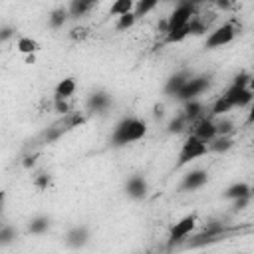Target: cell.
<instances>
[{"label": "cell", "instance_id": "22", "mask_svg": "<svg viewBox=\"0 0 254 254\" xmlns=\"http://www.w3.org/2000/svg\"><path fill=\"white\" fill-rule=\"evenodd\" d=\"M208 143H210V145H208L206 149H210V151H214V153H224V151H228V149L234 145V141H232L230 135L216 137V139H212V141H208Z\"/></svg>", "mask_w": 254, "mask_h": 254}, {"label": "cell", "instance_id": "39", "mask_svg": "<svg viewBox=\"0 0 254 254\" xmlns=\"http://www.w3.org/2000/svg\"><path fill=\"white\" fill-rule=\"evenodd\" d=\"M250 198H252V196H242V198H234L232 210H234V212H238V210H244V208H246V204L250 202Z\"/></svg>", "mask_w": 254, "mask_h": 254}, {"label": "cell", "instance_id": "26", "mask_svg": "<svg viewBox=\"0 0 254 254\" xmlns=\"http://www.w3.org/2000/svg\"><path fill=\"white\" fill-rule=\"evenodd\" d=\"M187 36H189V24H185V26H181V28H177V30L169 32V34L165 36V44H175V42H181V40H185Z\"/></svg>", "mask_w": 254, "mask_h": 254}, {"label": "cell", "instance_id": "8", "mask_svg": "<svg viewBox=\"0 0 254 254\" xmlns=\"http://www.w3.org/2000/svg\"><path fill=\"white\" fill-rule=\"evenodd\" d=\"M187 131H189L192 137H196L198 141H202V143H208V141H212V139L216 137V129H214L212 117H204V119H198V121L190 123V125L187 127Z\"/></svg>", "mask_w": 254, "mask_h": 254}, {"label": "cell", "instance_id": "5", "mask_svg": "<svg viewBox=\"0 0 254 254\" xmlns=\"http://www.w3.org/2000/svg\"><path fill=\"white\" fill-rule=\"evenodd\" d=\"M192 16H196V4H194V2L181 0L179 6L173 10V14L167 18V22H169V32H173V30H177V28L189 24V20H190ZM169 32H167V34H169ZM167 34H165V36H167Z\"/></svg>", "mask_w": 254, "mask_h": 254}, {"label": "cell", "instance_id": "12", "mask_svg": "<svg viewBox=\"0 0 254 254\" xmlns=\"http://www.w3.org/2000/svg\"><path fill=\"white\" fill-rule=\"evenodd\" d=\"M192 77V71H189V69H181V71H177L175 75H171L169 79H167V83H165V95H171V97H175L179 91H181V87L189 81Z\"/></svg>", "mask_w": 254, "mask_h": 254}, {"label": "cell", "instance_id": "38", "mask_svg": "<svg viewBox=\"0 0 254 254\" xmlns=\"http://www.w3.org/2000/svg\"><path fill=\"white\" fill-rule=\"evenodd\" d=\"M14 34H16V28L14 26H2L0 28V44H4L6 40H10Z\"/></svg>", "mask_w": 254, "mask_h": 254}, {"label": "cell", "instance_id": "25", "mask_svg": "<svg viewBox=\"0 0 254 254\" xmlns=\"http://www.w3.org/2000/svg\"><path fill=\"white\" fill-rule=\"evenodd\" d=\"M187 127H189V123H187V119H185V115H183V111H181L177 117H173V119H171V123H169V127H167V131H169V133L179 135V133L187 131Z\"/></svg>", "mask_w": 254, "mask_h": 254}, {"label": "cell", "instance_id": "14", "mask_svg": "<svg viewBox=\"0 0 254 254\" xmlns=\"http://www.w3.org/2000/svg\"><path fill=\"white\" fill-rule=\"evenodd\" d=\"M93 6H95L93 0H71V2L65 6V8H67V18L77 20V18L85 16Z\"/></svg>", "mask_w": 254, "mask_h": 254}, {"label": "cell", "instance_id": "44", "mask_svg": "<svg viewBox=\"0 0 254 254\" xmlns=\"http://www.w3.org/2000/svg\"><path fill=\"white\" fill-rule=\"evenodd\" d=\"M34 62H36V56H34V54L26 56V64H34Z\"/></svg>", "mask_w": 254, "mask_h": 254}, {"label": "cell", "instance_id": "7", "mask_svg": "<svg viewBox=\"0 0 254 254\" xmlns=\"http://www.w3.org/2000/svg\"><path fill=\"white\" fill-rule=\"evenodd\" d=\"M208 149H206V143H202V141H198L196 137H189L187 141H185V145H183V149H181V153H179V161H177V169L179 167H183L185 163H189V161H192V159H196V157H200V155H204Z\"/></svg>", "mask_w": 254, "mask_h": 254}, {"label": "cell", "instance_id": "36", "mask_svg": "<svg viewBox=\"0 0 254 254\" xmlns=\"http://www.w3.org/2000/svg\"><path fill=\"white\" fill-rule=\"evenodd\" d=\"M54 109H56L60 115H67V113H71V105H69L65 99H56V97H54Z\"/></svg>", "mask_w": 254, "mask_h": 254}, {"label": "cell", "instance_id": "13", "mask_svg": "<svg viewBox=\"0 0 254 254\" xmlns=\"http://www.w3.org/2000/svg\"><path fill=\"white\" fill-rule=\"evenodd\" d=\"M147 181H145V177L143 175H133V177H129V181H127V185H125V190H127V194L131 196V198H135V200H141V198H145L147 196Z\"/></svg>", "mask_w": 254, "mask_h": 254}, {"label": "cell", "instance_id": "35", "mask_svg": "<svg viewBox=\"0 0 254 254\" xmlns=\"http://www.w3.org/2000/svg\"><path fill=\"white\" fill-rule=\"evenodd\" d=\"M250 101H252V89L248 87V89H242L238 93V97L234 99V107H246Z\"/></svg>", "mask_w": 254, "mask_h": 254}, {"label": "cell", "instance_id": "3", "mask_svg": "<svg viewBox=\"0 0 254 254\" xmlns=\"http://www.w3.org/2000/svg\"><path fill=\"white\" fill-rule=\"evenodd\" d=\"M238 32H240V24L236 20L222 24L220 28H216L214 32H210V36L204 42V50H214V48H220L224 44H230Z\"/></svg>", "mask_w": 254, "mask_h": 254}, {"label": "cell", "instance_id": "6", "mask_svg": "<svg viewBox=\"0 0 254 254\" xmlns=\"http://www.w3.org/2000/svg\"><path fill=\"white\" fill-rule=\"evenodd\" d=\"M210 85V75H192L183 87H181V91L175 95L179 101H190V99H194L196 95H200L202 91H206V87Z\"/></svg>", "mask_w": 254, "mask_h": 254}, {"label": "cell", "instance_id": "20", "mask_svg": "<svg viewBox=\"0 0 254 254\" xmlns=\"http://www.w3.org/2000/svg\"><path fill=\"white\" fill-rule=\"evenodd\" d=\"M75 91V81H73V77H65V79H62L58 85H56V99H65V97H69L71 93Z\"/></svg>", "mask_w": 254, "mask_h": 254}, {"label": "cell", "instance_id": "23", "mask_svg": "<svg viewBox=\"0 0 254 254\" xmlns=\"http://www.w3.org/2000/svg\"><path fill=\"white\" fill-rule=\"evenodd\" d=\"M16 48H18V52H22V54L30 56V54H36V52L40 50V44H38L36 40H32V38H26V36H22V38L18 40Z\"/></svg>", "mask_w": 254, "mask_h": 254}, {"label": "cell", "instance_id": "29", "mask_svg": "<svg viewBox=\"0 0 254 254\" xmlns=\"http://www.w3.org/2000/svg\"><path fill=\"white\" fill-rule=\"evenodd\" d=\"M232 109V103L228 101V99H224V97H218L216 101H214V105L210 107V117L212 115H222V113H228Z\"/></svg>", "mask_w": 254, "mask_h": 254}, {"label": "cell", "instance_id": "11", "mask_svg": "<svg viewBox=\"0 0 254 254\" xmlns=\"http://www.w3.org/2000/svg\"><path fill=\"white\" fill-rule=\"evenodd\" d=\"M65 244L69 246V248H83L87 242H89V228L85 226V224H77V226H73V228H69L67 230V234H65Z\"/></svg>", "mask_w": 254, "mask_h": 254}, {"label": "cell", "instance_id": "15", "mask_svg": "<svg viewBox=\"0 0 254 254\" xmlns=\"http://www.w3.org/2000/svg\"><path fill=\"white\" fill-rule=\"evenodd\" d=\"M65 131H64V127L60 125V123H54L52 127H48V129H44L40 135H38V139H36V143L38 145H50V143H54V141H58L62 135H64Z\"/></svg>", "mask_w": 254, "mask_h": 254}, {"label": "cell", "instance_id": "31", "mask_svg": "<svg viewBox=\"0 0 254 254\" xmlns=\"http://www.w3.org/2000/svg\"><path fill=\"white\" fill-rule=\"evenodd\" d=\"M214 129H216V137H224L234 131V123L230 119H220L218 123H214Z\"/></svg>", "mask_w": 254, "mask_h": 254}, {"label": "cell", "instance_id": "2", "mask_svg": "<svg viewBox=\"0 0 254 254\" xmlns=\"http://www.w3.org/2000/svg\"><path fill=\"white\" fill-rule=\"evenodd\" d=\"M145 133H147L145 121H141V119H137V117H125V119H121V121L115 125L109 143H111L113 147H123V145H127V143L139 141Z\"/></svg>", "mask_w": 254, "mask_h": 254}, {"label": "cell", "instance_id": "24", "mask_svg": "<svg viewBox=\"0 0 254 254\" xmlns=\"http://www.w3.org/2000/svg\"><path fill=\"white\" fill-rule=\"evenodd\" d=\"M127 12H133V2L131 0H117L109 8V16H123Z\"/></svg>", "mask_w": 254, "mask_h": 254}, {"label": "cell", "instance_id": "28", "mask_svg": "<svg viewBox=\"0 0 254 254\" xmlns=\"http://www.w3.org/2000/svg\"><path fill=\"white\" fill-rule=\"evenodd\" d=\"M16 240V230L14 226H8V224H2L0 226V246H8Z\"/></svg>", "mask_w": 254, "mask_h": 254}, {"label": "cell", "instance_id": "42", "mask_svg": "<svg viewBox=\"0 0 254 254\" xmlns=\"http://www.w3.org/2000/svg\"><path fill=\"white\" fill-rule=\"evenodd\" d=\"M230 6H232L230 0H218V2H216V8H218V10H228Z\"/></svg>", "mask_w": 254, "mask_h": 254}, {"label": "cell", "instance_id": "16", "mask_svg": "<svg viewBox=\"0 0 254 254\" xmlns=\"http://www.w3.org/2000/svg\"><path fill=\"white\" fill-rule=\"evenodd\" d=\"M85 121H87V115H83V113H79V111H71V113L64 115L62 121H58V123L64 127V131H71V129L83 125Z\"/></svg>", "mask_w": 254, "mask_h": 254}, {"label": "cell", "instance_id": "9", "mask_svg": "<svg viewBox=\"0 0 254 254\" xmlns=\"http://www.w3.org/2000/svg\"><path fill=\"white\" fill-rule=\"evenodd\" d=\"M208 181V173L204 169H194V171H189L183 179V183L179 185V190L181 192H189V190H194V189H200L204 183Z\"/></svg>", "mask_w": 254, "mask_h": 254}, {"label": "cell", "instance_id": "43", "mask_svg": "<svg viewBox=\"0 0 254 254\" xmlns=\"http://www.w3.org/2000/svg\"><path fill=\"white\" fill-rule=\"evenodd\" d=\"M4 200H6V190H0V214L4 210Z\"/></svg>", "mask_w": 254, "mask_h": 254}, {"label": "cell", "instance_id": "17", "mask_svg": "<svg viewBox=\"0 0 254 254\" xmlns=\"http://www.w3.org/2000/svg\"><path fill=\"white\" fill-rule=\"evenodd\" d=\"M222 196H224V198H242V196H252V189H250V185H246V183H234V185H230V187L222 192Z\"/></svg>", "mask_w": 254, "mask_h": 254}, {"label": "cell", "instance_id": "18", "mask_svg": "<svg viewBox=\"0 0 254 254\" xmlns=\"http://www.w3.org/2000/svg\"><path fill=\"white\" fill-rule=\"evenodd\" d=\"M65 20H67V8L65 6H58V8H54L52 12H50V16H48V24H50V28H62L64 24H65Z\"/></svg>", "mask_w": 254, "mask_h": 254}, {"label": "cell", "instance_id": "1", "mask_svg": "<svg viewBox=\"0 0 254 254\" xmlns=\"http://www.w3.org/2000/svg\"><path fill=\"white\" fill-rule=\"evenodd\" d=\"M234 232H236V228H230L226 222L212 218V220H208V222L204 224V228H202L198 234H194L190 240H187L185 248H194V246H204V244L220 242V240L230 238Z\"/></svg>", "mask_w": 254, "mask_h": 254}, {"label": "cell", "instance_id": "4", "mask_svg": "<svg viewBox=\"0 0 254 254\" xmlns=\"http://www.w3.org/2000/svg\"><path fill=\"white\" fill-rule=\"evenodd\" d=\"M194 224H196V212H190V214H187L185 218H181L179 222H175V226L171 228L169 240H167V248L173 250L179 242H183V240L190 234V230L194 228Z\"/></svg>", "mask_w": 254, "mask_h": 254}, {"label": "cell", "instance_id": "21", "mask_svg": "<svg viewBox=\"0 0 254 254\" xmlns=\"http://www.w3.org/2000/svg\"><path fill=\"white\" fill-rule=\"evenodd\" d=\"M208 20H202L200 16H192L189 20V36H202L208 30Z\"/></svg>", "mask_w": 254, "mask_h": 254}, {"label": "cell", "instance_id": "33", "mask_svg": "<svg viewBox=\"0 0 254 254\" xmlns=\"http://www.w3.org/2000/svg\"><path fill=\"white\" fill-rule=\"evenodd\" d=\"M135 16H133V12H127V14H123V16H119V20H117V24H115V30H127V28H131L133 24H135Z\"/></svg>", "mask_w": 254, "mask_h": 254}, {"label": "cell", "instance_id": "10", "mask_svg": "<svg viewBox=\"0 0 254 254\" xmlns=\"http://www.w3.org/2000/svg\"><path fill=\"white\" fill-rule=\"evenodd\" d=\"M109 107H111V95H109L107 91L97 89V91L89 93V97H87V109H89V113H99V115H103Z\"/></svg>", "mask_w": 254, "mask_h": 254}, {"label": "cell", "instance_id": "27", "mask_svg": "<svg viewBox=\"0 0 254 254\" xmlns=\"http://www.w3.org/2000/svg\"><path fill=\"white\" fill-rule=\"evenodd\" d=\"M32 185H34L38 190H46V189L52 185V175H50L48 171H42V173H38V175L32 179Z\"/></svg>", "mask_w": 254, "mask_h": 254}, {"label": "cell", "instance_id": "37", "mask_svg": "<svg viewBox=\"0 0 254 254\" xmlns=\"http://www.w3.org/2000/svg\"><path fill=\"white\" fill-rule=\"evenodd\" d=\"M38 157H40V153H28V155H24V159H22V167H24V169H32V167L36 165Z\"/></svg>", "mask_w": 254, "mask_h": 254}, {"label": "cell", "instance_id": "40", "mask_svg": "<svg viewBox=\"0 0 254 254\" xmlns=\"http://www.w3.org/2000/svg\"><path fill=\"white\" fill-rule=\"evenodd\" d=\"M157 32H161V34H167V32H169V22H167V18H163V20L157 22Z\"/></svg>", "mask_w": 254, "mask_h": 254}, {"label": "cell", "instance_id": "32", "mask_svg": "<svg viewBox=\"0 0 254 254\" xmlns=\"http://www.w3.org/2000/svg\"><path fill=\"white\" fill-rule=\"evenodd\" d=\"M232 85H236L238 89H248L250 85H252V75L248 73V71H240L236 77H234V83Z\"/></svg>", "mask_w": 254, "mask_h": 254}, {"label": "cell", "instance_id": "30", "mask_svg": "<svg viewBox=\"0 0 254 254\" xmlns=\"http://www.w3.org/2000/svg\"><path fill=\"white\" fill-rule=\"evenodd\" d=\"M155 6H157L155 0H141L139 4H133V8H135V10H133V16H135V18L145 16V14H147L149 10H153Z\"/></svg>", "mask_w": 254, "mask_h": 254}, {"label": "cell", "instance_id": "34", "mask_svg": "<svg viewBox=\"0 0 254 254\" xmlns=\"http://www.w3.org/2000/svg\"><path fill=\"white\" fill-rule=\"evenodd\" d=\"M67 36H69L73 42H81V40H85V38L89 36V28H85V26H77V28H71Z\"/></svg>", "mask_w": 254, "mask_h": 254}, {"label": "cell", "instance_id": "19", "mask_svg": "<svg viewBox=\"0 0 254 254\" xmlns=\"http://www.w3.org/2000/svg\"><path fill=\"white\" fill-rule=\"evenodd\" d=\"M50 224H52V218L50 216H36V218H32L30 222H28V232L30 234H44L48 228H50Z\"/></svg>", "mask_w": 254, "mask_h": 254}, {"label": "cell", "instance_id": "41", "mask_svg": "<svg viewBox=\"0 0 254 254\" xmlns=\"http://www.w3.org/2000/svg\"><path fill=\"white\" fill-rule=\"evenodd\" d=\"M153 115H155V119H161V117L165 115V107H163V103H157V105L153 107Z\"/></svg>", "mask_w": 254, "mask_h": 254}]
</instances>
